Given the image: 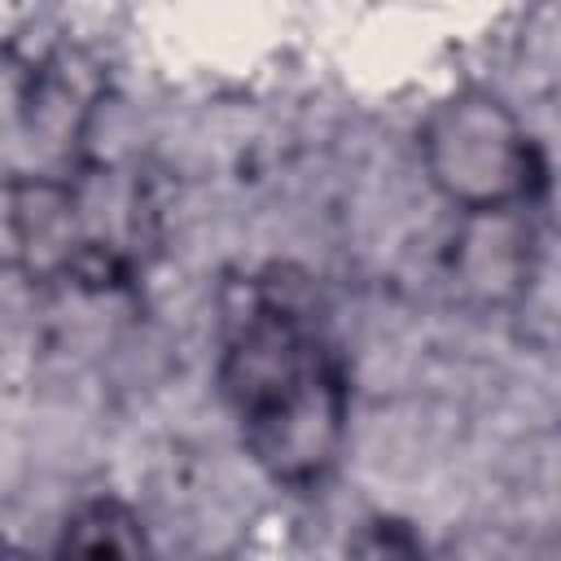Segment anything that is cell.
<instances>
[{
  "label": "cell",
  "instance_id": "6da1fadb",
  "mask_svg": "<svg viewBox=\"0 0 561 561\" xmlns=\"http://www.w3.org/2000/svg\"><path fill=\"white\" fill-rule=\"evenodd\" d=\"M219 394L272 482L311 491L337 469L351 416L346 364L294 294L263 285L232 316L219 351Z\"/></svg>",
  "mask_w": 561,
  "mask_h": 561
},
{
  "label": "cell",
  "instance_id": "7a4b0ae2",
  "mask_svg": "<svg viewBox=\"0 0 561 561\" xmlns=\"http://www.w3.org/2000/svg\"><path fill=\"white\" fill-rule=\"evenodd\" d=\"M430 184L465 215H504L543 193L548 167L522 118L486 88H460L421 123Z\"/></svg>",
  "mask_w": 561,
  "mask_h": 561
},
{
  "label": "cell",
  "instance_id": "3957f363",
  "mask_svg": "<svg viewBox=\"0 0 561 561\" xmlns=\"http://www.w3.org/2000/svg\"><path fill=\"white\" fill-rule=\"evenodd\" d=\"M96 245L83 232L79 197L57 180H0V267L31 276L83 272Z\"/></svg>",
  "mask_w": 561,
  "mask_h": 561
},
{
  "label": "cell",
  "instance_id": "277c9868",
  "mask_svg": "<svg viewBox=\"0 0 561 561\" xmlns=\"http://www.w3.org/2000/svg\"><path fill=\"white\" fill-rule=\"evenodd\" d=\"M53 561H158V552L131 504L118 495H92L66 517Z\"/></svg>",
  "mask_w": 561,
  "mask_h": 561
},
{
  "label": "cell",
  "instance_id": "5b68a950",
  "mask_svg": "<svg viewBox=\"0 0 561 561\" xmlns=\"http://www.w3.org/2000/svg\"><path fill=\"white\" fill-rule=\"evenodd\" d=\"M342 561H434V557H430L425 539L408 522H399V517H373V522H364L346 539Z\"/></svg>",
  "mask_w": 561,
  "mask_h": 561
}]
</instances>
